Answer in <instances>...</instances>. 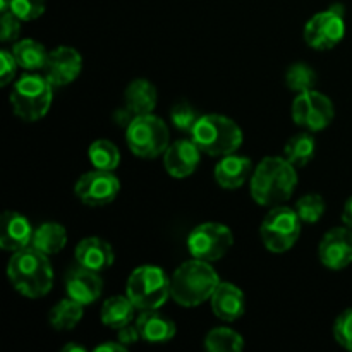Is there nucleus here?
Wrapping results in <instances>:
<instances>
[{"label": "nucleus", "mask_w": 352, "mask_h": 352, "mask_svg": "<svg viewBox=\"0 0 352 352\" xmlns=\"http://www.w3.org/2000/svg\"><path fill=\"white\" fill-rule=\"evenodd\" d=\"M136 306L133 305L129 298L126 296H112L107 299L100 311V318L102 323L109 329L119 330L122 327L129 325L134 320V313H136Z\"/></svg>", "instance_id": "obj_23"}, {"label": "nucleus", "mask_w": 352, "mask_h": 352, "mask_svg": "<svg viewBox=\"0 0 352 352\" xmlns=\"http://www.w3.org/2000/svg\"><path fill=\"white\" fill-rule=\"evenodd\" d=\"M205 347L212 352H239L244 349V340L236 330L219 327L206 333Z\"/></svg>", "instance_id": "obj_29"}, {"label": "nucleus", "mask_w": 352, "mask_h": 352, "mask_svg": "<svg viewBox=\"0 0 352 352\" xmlns=\"http://www.w3.org/2000/svg\"><path fill=\"white\" fill-rule=\"evenodd\" d=\"M251 175V160L239 155H226L215 165V181L223 189H237Z\"/></svg>", "instance_id": "obj_21"}, {"label": "nucleus", "mask_w": 352, "mask_h": 352, "mask_svg": "<svg viewBox=\"0 0 352 352\" xmlns=\"http://www.w3.org/2000/svg\"><path fill=\"white\" fill-rule=\"evenodd\" d=\"M346 36L344 7L336 3L323 12L315 14L305 26L306 43L316 50H330Z\"/></svg>", "instance_id": "obj_10"}, {"label": "nucleus", "mask_w": 352, "mask_h": 352, "mask_svg": "<svg viewBox=\"0 0 352 352\" xmlns=\"http://www.w3.org/2000/svg\"><path fill=\"white\" fill-rule=\"evenodd\" d=\"M65 292H67V298L74 299L79 305H93L102 296L103 280L98 272L88 270L78 265L65 277Z\"/></svg>", "instance_id": "obj_16"}, {"label": "nucleus", "mask_w": 352, "mask_h": 352, "mask_svg": "<svg viewBox=\"0 0 352 352\" xmlns=\"http://www.w3.org/2000/svg\"><path fill=\"white\" fill-rule=\"evenodd\" d=\"M88 158L93 167L98 170L113 172L120 164V151L112 141L96 140L89 144Z\"/></svg>", "instance_id": "obj_28"}, {"label": "nucleus", "mask_w": 352, "mask_h": 352, "mask_svg": "<svg viewBox=\"0 0 352 352\" xmlns=\"http://www.w3.org/2000/svg\"><path fill=\"white\" fill-rule=\"evenodd\" d=\"M203 151L199 150L195 141L181 140L168 144L164 153V167L172 177L186 179L195 174L199 165Z\"/></svg>", "instance_id": "obj_15"}, {"label": "nucleus", "mask_w": 352, "mask_h": 352, "mask_svg": "<svg viewBox=\"0 0 352 352\" xmlns=\"http://www.w3.org/2000/svg\"><path fill=\"white\" fill-rule=\"evenodd\" d=\"M10 3H12V0H0V12L10 10Z\"/></svg>", "instance_id": "obj_41"}, {"label": "nucleus", "mask_w": 352, "mask_h": 352, "mask_svg": "<svg viewBox=\"0 0 352 352\" xmlns=\"http://www.w3.org/2000/svg\"><path fill=\"white\" fill-rule=\"evenodd\" d=\"M54 98V85L47 76L24 74L10 91L12 112L24 122H36L50 110Z\"/></svg>", "instance_id": "obj_5"}, {"label": "nucleus", "mask_w": 352, "mask_h": 352, "mask_svg": "<svg viewBox=\"0 0 352 352\" xmlns=\"http://www.w3.org/2000/svg\"><path fill=\"white\" fill-rule=\"evenodd\" d=\"M296 212L301 217V220L305 223H316L325 213V199L323 196L315 195H306L296 203Z\"/></svg>", "instance_id": "obj_31"}, {"label": "nucleus", "mask_w": 352, "mask_h": 352, "mask_svg": "<svg viewBox=\"0 0 352 352\" xmlns=\"http://www.w3.org/2000/svg\"><path fill=\"white\" fill-rule=\"evenodd\" d=\"M301 226L302 220L296 208L284 205L274 206L261 222V241L272 253H285L298 243L301 236Z\"/></svg>", "instance_id": "obj_8"}, {"label": "nucleus", "mask_w": 352, "mask_h": 352, "mask_svg": "<svg viewBox=\"0 0 352 352\" xmlns=\"http://www.w3.org/2000/svg\"><path fill=\"white\" fill-rule=\"evenodd\" d=\"M12 54L19 67L26 69V71H40V69H45V65H47V50H45V47L40 41L31 40V38L16 41Z\"/></svg>", "instance_id": "obj_25"}, {"label": "nucleus", "mask_w": 352, "mask_h": 352, "mask_svg": "<svg viewBox=\"0 0 352 352\" xmlns=\"http://www.w3.org/2000/svg\"><path fill=\"white\" fill-rule=\"evenodd\" d=\"M47 2L45 0H12L10 10L21 21H34L45 12Z\"/></svg>", "instance_id": "obj_34"}, {"label": "nucleus", "mask_w": 352, "mask_h": 352, "mask_svg": "<svg viewBox=\"0 0 352 352\" xmlns=\"http://www.w3.org/2000/svg\"><path fill=\"white\" fill-rule=\"evenodd\" d=\"M127 346H124L122 342H107V344H102V346H96L95 347V352H109V351H117V352H122L126 351Z\"/></svg>", "instance_id": "obj_38"}, {"label": "nucleus", "mask_w": 352, "mask_h": 352, "mask_svg": "<svg viewBox=\"0 0 352 352\" xmlns=\"http://www.w3.org/2000/svg\"><path fill=\"white\" fill-rule=\"evenodd\" d=\"M120 191V182L110 170L86 172L78 179L74 192L82 205L105 206L117 198Z\"/></svg>", "instance_id": "obj_12"}, {"label": "nucleus", "mask_w": 352, "mask_h": 352, "mask_svg": "<svg viewBox=\"0 0 352 352\" xmlns=\"http://www.w3.org/2000/svg\"><path fill=\"white\" fill-rule=\"evenodd\" d=\"M127 298L140 311L158 309L170 296V278L160 267L143 265L138 267L127 278Z\"/></svg>", "instance_id": "obj_6"}, {"label": "nucleus", "mask_w": 352, "mask_h": 352, "mask_svg": "<svg viewBox=\"0 0 352 352\" xmlns=\"http://www.w3.org/2000/svg\"><path fill=\"white\" fill-rule=\"evenodd\" d=\"M21 23L23 21L12 12L6 10L0 16V40L2 41H14L21 33Z\"/></svg>", "instance_id": "obj_35"}, {"label": "nucleus", "mask_w": 352, "mask_h": 352, "mask_svg": "<svg viewBox=\"0 0 352 352\" xmlns=\"http://www.w3.org/2000/svg\"><path fill=\"white\" fill-rule=\"evenodd\" d=\"M157 88L151 85L148 79H134L124 91V103L126 109L136 116H144V113H151L157 107Z\"/></svg>", "instance_id": "obj_22"}, {"label": "nucleus", "mask_w": 352, "mask_h": 352, "mask_svg": "<svg viewBox=\"0 0 352 352\" xmlns=\"http://www.w3.org/2000/svg\"><path fill=\"white\" fill-rule=\"evenodd\" d=\"M140 339H141V333H140V330H138L136 323H134V325H131L129 323V325H126V327H122V329L117 330V340H119V342H122L124 346L136 344Z\"/></svg>", "instance_id": "obj_37"}, {"label": "nucleus", "mask_w": 352, "mask_h": 352, "mask_svg": "<svg viewBox=\"0 0 352 352\" xmlns=\"http://www.w3.org/2000/svg\"><path fill=\"white\" fill-rule=\"evenodd\" d=\"M298 186L296 167L285 157H267L251 174V196L261 206L287 201Z\"/></svg>", "instance_id": "obj_1"}, {"label": "nucleus", "mask_w": 352, "mask_h": 352, "mask_svg": "<svg viewBox=\"0 0 352 352\" xmlns=\"http://www.w3.org/2000/svg\"><path fill=\"white\" fill-rule=\"evenodd\" d=\"M220 278L208 261L192 260L182 263L170 278V296L177 305L195 308L210 299L219 287Z\"/></svg>", "instance_id": "obj_3"}, {"label": "nucleus", "mask_w": 352, "mask_h": 352, "mask_svg": "<svg viewBox=\"0 0 352 352\" xmlns=\"http://www.w3.org/2000/svg\"><path fill=\"white\" fill-rule=\"evenodd\" d=\"M333 117H336V109H333L332 100L315 89L298 93L292 103V119L299 127L309 133L329 127Z\"/></svg>", "instance_id": "obj_11"}, {"label": "nucleus", "mask_w": 352, "mask_h": 352, "mask_svg": "<svg viewBox=\"0 0 352 352\" xmlns=\"http://www.w3.org/2000/svg\"><path fill=\"white\" fill-rule=\"evenodd\" d=\"M167 124L153 113L136 116L126 129L129 150L140 158H157L168 148Z\"/></svg>", "instance_id": "obj_7"}, {"label": "nucleus", "mask_w": 352, "mask_h": 352, "mask_svg": "<svg viewBox=\"0 0 352 352\" xmlns=\"http://www.w3.org/2000/svg\"><path fill=\"white\" fill-rule=\"evenodd\" d=\"M7 277L19 294L30 299L43 298L54 285V272L48 254L33 246L12 254L7 265Z\"/></svg>", "instance_id": "obj_2"}, {"label": "nucleus", "mask_w": 352, "mask_h": 352, "mask_svg": "<svg viewBox=\"0 0 352 352\" xmlns=\"http://www.w3.org/2000/svg\"><path fill=\"white\" fill-rule=\"evenodd\" d=\"M71 351H76V352H85L86 349L82 346H76V344H67V346L64 347V352H71Z\"/></svg>", "instance_id": "obj_40"}, {"label": "nucleus", "mask_w": 352, "mask_h": 352, "mask_svg": "<svg viewBox=\"0 0 352 352\" xmlns=\"http://www.w3.org/2000/svg\"><path fill=\"white\" fill-rule=\"evenodd\" d=\"M333 337L344 349L352 352V308L344 309L333 323Z\"/></svg>", "instance_id": "obj_33"}, {"label": "nucleus", "mask_w": 352, "mask_h": 352, "mask_svg": "<svg viewBox=\"0 0 352 352\" xmlns=\"http://www.w3.org/2000/svg\"><path fill=\"white\" fill-rule=\"evenodd\" d=\"M342 220H344V223H346L347 227H351V229H352V196L349 199H347L346 205H344Z\"/></svg>", "instance_id": "obj_39"}, {"label": "nucleus", "mask_w": 352, "mask_h": 352, "mask_svg": "<svg viewBox=\"0 0 352 352\" xmlns=\"http://www.w3.org/2000/svg\"><path fill=\"white\" fill-rule=\"evenodd\" d=\"M0 60H2V71H0V85L7 86L9 82L14 81V76H16L17 69V60L14 57L12 52L2 50L0 52Z\"/></svg>", "instance_id": "obj_36"}, {"label": "nucleus", "mask_w": 352, "mask_h": 352, "mask_svg": "<svg viewBox=\"0 0 352 352\" xmlns=\"http://www.w3.org/2000/svg\"><path fill=\"white\" fill-rule=\"evenodd\" d=\"M74 256L79 267L102 274L103 270L112 267L116 254L110 243L102 237H86L76 246Z\"/></svg>", "instance_id": "obj_18"}, {"label": "nucleus", "mask_w": 352, "mask_h": 352, "mask_svg": "<svg viewBox=\"0 0 352 352\" xmlns=\"http://www.w3.org/2000/svg\"><path fill=\"white\" fill-rule=\"evenodd\" d=\"M210 301L215 316L223 322H236L246 311L244 292L230 282H220Z\"/></svg>", "instance_id": "obj_19"}, {"label": "nucleus", "mask_w": 352, "mask_h": 352, "mask_svg": "<svg viewBox=\"0 0 352 352\" xmlns=\"http://www.w3.org/2000/svg\"><path fill=\"white\" fill-rule=\"evenodd\" d=\"M285 85L296 93H305L315 89L316 72L305 62H296L285 72Z\"/></svg>", "instance_id": "obj_30"}, {"label": "nucleus", "mask_w": 352, "mask_h": 352, "mask_svg": "<svg viewBox=\"0 0 352 352\" xmlns=\"http://www.w3.org/2000/svg\"><path fill=\"white\" fill-rule=\"evenodd\" d=\"M136 327L141 333V339L150 344L168 342L175 336V323L167 316L160 315L157 309L141 311L136 320Z\"/></svg>", "instance_id": "obj_20"}, {"label": "nucleus", "mask_w": 352, "mask_h": 352, "mask_svg": "<svg viewBox=\"0 0 352 352\" xmlns=\"http://www.w3.org/2000/svg\"><path fill=\"white\" fill-rule=\"evenodd\" d=\"M192 141L198 144L203 153L210 157H226L239 150L243 144V131L241 127L220 113L201 116L191 131Z\"/></svg>", "instance_id": "obj_4"}, {"label": "nucleus", "mask_w": 352, "mask_h": 352, "mask_svg": "<svg viewBox=\"0 0 352 352\" xmlns=\"http://www.w3.org/2000/svg\"><path fill=\"white\" fill-rule=\"evenodd\" d=\"M320 261L329 270H344L352 263V230L351 227H336L320 241Z\"/></svg>", "instance_id": "obj_13"}, {"label": "nucleus", "mask_w": 352, "mask_h": 352, "mask_svg": "<svg viewBox=\"0 0 352 352\" xmlns=\"http://www.w3.org/2000/svg\"><path fill=\"white\" fill-rule=\"evenodd\" d=\"M33 227L30 220L17 212H6L0 220V246L6 251L24 250L31 246L33 241Z\"/></svg>", "instance_id": "obj_17"}, {"label": "nucleus", "mask_w": 352, "mask_h": 352, "mask_svg": "<svg viewBox=\"0 0 352 352\" xmlns=\"http://www.w3.org/2000/svg\"><path fill=\"white\" fill-rule=\"evenodd\" d=\"M232 244L234 236L229 227L217 222L196 226L188 237V250L191 256L208 263L226 256Z\"/></svg>", "instance_id": "obj_9"}, {"label": "nucleus", "mask_w": 352, "mask_h": 352, "mask_svg": "<svg viewBox=\"0 0 352 352\" xmlns=\"http://www.w3.org/2000/svg\"><path fill=\"white\" fill-rule=\"evenodd\" d=\"M43 71L54 86H67L81 74L82 57L76 48L62 45L48 54Z\"/></svg>", "instance_id": "obj_14"}, {"label": "nucleus", "mask_w": 352, "mask_h": 352, "mask_svg": "<svg viewBox=\"0 0 352 352\" xmlns=\"http://www.w3.org/2000/svg\"><path fill=\"white\" fill-rule=\"evenodd\" d=\"M316 153V141L309 133H299L285 143L284 157L294 167H306Z\"/></svg>", "instance_id": "obj_27"}, {"label": "nucleus", "mask_w": 352, "mask_h": 352, "mask_svg": "<svg viewBox=\"0 0 352 352\" xmlns=\"http://www.w3.org/2000/svg\"><path fill=\"white\" fill-rule=\"evenodd\" d=\"M82 308L85 306L79 305L74 299H62L50 309V315H48L50 325L55 330H60V332L72 330L82 320V315H85Z\"/></svg>", "instance_id": "obj_26"}, {"label": "nucleus", "mask_w": 352, "mask_h": 352, "mask_svg": "<svg viewBox=\"0 0 352 352\" xmlns=\"http://www.w3.org/2000/svg\"><path fill=\"white\" fill-rule=\"evenodd\" d=\"M67 244V232H65L64 226L57 222H45L34 230L33 241L31 246L36 248L38 251L45 254H57Z\"/></svg>", "instance_id": "obj_24"}, {"label": "nucleus", "mask_w": 352, "mask_h": 352, "mask_svg": "<svg viewBox=\"0 0 352 352\" xmlns=\"http://www.w3.org/2000/svg\"><path fill=\"white\" fill-rule=\"evenodd\" d=\"M199 113L191 103L188 102H177L170 110V119L172 124L175 126V129L182 131V133H189L191 134L192 127L196 126L199 119Z\"/></svg>", "instance_id": "obj_32"}]
</instances>
